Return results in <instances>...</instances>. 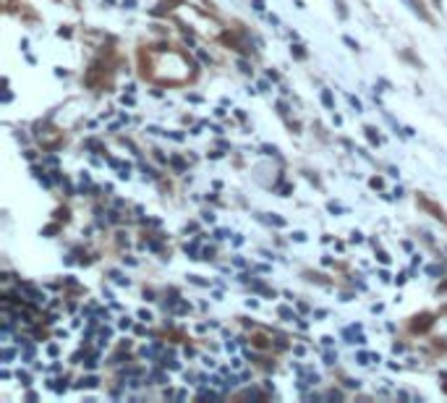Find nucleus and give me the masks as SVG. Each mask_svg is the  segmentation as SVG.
I'll use <instances>...</instances> for the list:
<instances>
[{
    "instance_id": "obj_1",
    "label": "nucleus",
    "mask_w": 447,
    "mask_h": 403,
    "mask_svg": "<svg viewBox=\"0 0 447 403\" xmlns=\"http://www.w3.org/2000/svg\"><path fill=\"white\" fill-rule=\"evenodd\" d=\"M431 325H434V317H431V314H419V317H413L411 330H413V333H424V330L431 328Z\"/></svg>"
},
{
    "instance_id": "obj_2",
    "label": "nucleus",
    "mask_w": 447,
    "mask_h": 403,
    "mask_svg": "<svg viewBox=\"0 0 447 403\" xmlns=\"http://www.w3.org/2000/svg\"><path fill=\"white\" fill-rule=\"evenodd\" d=\"M403 3L408 6V11H413L416 16H419L421 21H426V24H431V16H429V11L421 6V0H403Z\"/></svg>"
},
{
    "instance_id": "obj_3",
    "label": "nucleus",
    "mask_w": 447,
    "mask_h": 403,
    "mask_svg": "<svg viewBox=\"0 0 447 403\" xmlns=\"http://www.w3.org/2000/svg\"><path fill=\"white\" fill-rule=\"evenodd\" d=\"M421 205H424V207L431 212V218H439V220H444V212H442V207L431 205V202H429V199H424V196H421Z\"/></svg>"
},
{
    "instance_id": "obj_4",
    "label": "nucleus",
    "mask_w": 447,
    "mask_h": 403,
    "mask_svg": "<svg viewBox=\"0 0 447 403\" xmlns=\"http://www.w3.org/2000/svg\"><path fill=\"white\" fill-rule=\"evenodd\" d=\"M100 385V380L95 377V375H89V377H81L79 382H76V387H79V390H84V387H97Z\"/></svg>"
},
{
    "instance_id": "obj_5",
    "label": "nucleus",
    "mask_w": 447,
    "mask_h": 403,
    "mask_svg": "<svg viewBox=\"0 0 447 403\" xmlns=\"http://www.w3.org/2000/svg\"><path fill=\"white\" fill-rule=\"evenodd\" d=\"M277 314H280L283 319H288V322H298V319H301V317L293 312V309H288V306H280V309H277Z\"/></svg>"
},
{
    "instance_id": "obj_6",
    "label": "nucleus",
    "mask_w": 447,
    "mask_h": 403,
    "mask_svg": "<svg viewBox=\"0 0 447 403\" xmlns=\"http://www.w3.org/2000/svg\"><path fill=\"white\" fill-rule=\"evenodd\" d=\"M319 97H322V105L330 107V110H335V97H332V92H330V89H322V95H319Z\"/></svg>"
},
{
    "instance_id": "obj_7",
    "label": "nucleus",
    "mask_w": 447,
    "mask_h": 403,
    "mask_svg": "<svg viewBox=\"0 0 447 403\" xmlns=\"http://www.w3.org/2000/svg\"><path fill=\"white\" fill-rule=\"evenodd\" d=\"M364 131H366V139H369V144H379V142H382V139H379V134H377V129H374V126H366Z\"/></svg>"
},
{
    "instance_id": "obj_8",
    "label": "nucleus",
    "mask_w": 447,
    "mask_h": 403,
    "mask_svg": "<svg viewBox=\"0 0 447 403\" xmlns=\"http://www.w3.org/2000/svg\"><path fill=\"white\" fill-rule=\"evenodd\" d=\"M290 55H293V58H298V60H306V50H303V45H293V48H290Z\"/></svg>"
},
{
    "instance_id": "obj_9",
    "label": "nucleus",
    "mask_w": 447,
    "mask_h": 403,
    "mask_svg": "<svg viewBox=\"0 0 447 403\" xmlns=\"http://www.w3.org/2000/svg\"><path fill=\"white\" fill-rule=\"evenodd\" d=\"M170 165H173L175 170H181V173L186 170V163H183V157H178V154H173V157H170Z\"/></svg>"
},
{
    "instance_id": "obj_10",
    "label": "nucleus",
    "mask_w": 447,
    "mask_h": 403,
    "mask_svg": "<svg viewBox=\"0 0 447 403\" xmlns=\"http://www.w3.org/2000/svg\"><path fill=\"white\" fill-rule=\"evenodd\" d=\"M186 254H191V259H199V257H196V254H199V241L186 244Z\"/></svg>"
},
{
    "instance_id": "obj_11",
    "label": "nucleus",
    "mask_w": 447,
    "mask_h": 403,
    "mask_svg": "<svg viewBox=\"0 0 447 403\" xmlns=\"http://www.w3.org/2000/svg\"><path fill=\"white\" fill-rule=\"evenodd\" d=\"M110 277H113V280H115L118 286H128V277H123L118 270H110Z\"/></svg>"
},
{
    "instance_id": "obj_12",
    "label": "nucleus",
    "mask_w": 447,
    "mask_h": 403,
    "mask_svg": "<svg viewBox=\"0 0 447 403\" xmlns=\"http://www.w3.org/2000/svg\"><path fill=\"white\" fill-rule=\"evenodd\" d=\"M335 8H337V16L340 19H348V8H345L343 0H335Z\"/></svg>"
},
{
    "instance_id": "obj_13",
    "label": "nucleus",
    "mask_w": 447,
    "mask_h": 403,
    "mask_svg": "<svg viewBox=\"0 0 447 403\" xmlns=\"http://www.w3.org/2000/svg\"><path fill=\"white\" fill-rule=\"evenodd\" d=\"M267 223H270V225H275V228H285V220H283V218H277V215H270Z\"/></svg>"
},
{
    "instance_id": "obj_14",
    "label": "nucleus",
    "mask_w": 447,
    "mask_h": 403,
    "mask_svg": "<svg viewBox=\"0 0 447 403\" xmlns=\"http://www.w3.org/2000/svg\"><path fill=\"white\" fill-rule=\"evenodd\" d=\"M356 359H359V364H369V361H374V353H366V351H361V353L356 356Z\"/></svg>"
},
{
    "instance_id": "obj_15",
    "label": "nucleus",
    "mask_w": 447,
    "mask_h": 403,
    "mask_svg": "<svg viewBox=\"0 0 447 403\" xmlns=\"http://www.w3.org/2000/svg\"><path fill=\"white\" fill-rule=\"evenodd\" d=\"M444 272V267H439V265H429L426 267V275H431V277H437V275H442Z\"/></svg>"
},
{
    "instance_id": "obj_16",
    "label": "nucleus",
    "mask_w": 447,
    "mask_h": 403,
    "mask_svg": "<svg viewBox=\"0 0 447 403\" xmlns=\"http://www.w3.org/2000/svg\"><path fill=\"white\" fill-rule=\"evenodd\" d=\"M343 42L348 45V48H350V50H359V42H356V39H353V37H348V34H343Z\"/></svg>"
},
{
    "instance_id": "obj_17",
    "label": "nucleus",
    "mask_w": 447,
    "mask_h": 403,
    "mask_svg": "<svg viewBox=\"0 0 447 403\" xmlns=\"http://www.w3.org/2000/svg\"><path fill=\"white\" fill-rule=\"evenodd\" d=\"M277 191H280V196H288L293 191V186L290 183H280V186H277Z\"/></svg>"
},
{
    "instance_id": "obj_18",
    "label": "nucleus",
    "mask_w": 447,
    "mask_h": 403,
    "mask_svg": "<svg viewBox=\"0 0 447 403\" xmlns=\"http://www.w3.org/2000/svg\"><path fill=\"white\" fill-rule=\"evenodd\" d=\"M53 390H55V393H66V390H68L66 380H58V385H53Z\"/></svg>"
},
{
    "instance_id": "obj_19",
    "label": "nucleus",
    "mask_w": 447,
    "mask_h": 403,
    "mask_svg": "<svg viewBox=\"0 0 447 403\" xmlns=\"http://www.w3.org/2000/svg\"><path fill=\"white\" fill-rule=\"evenodd\" d=\"M293 241L303 244V241H306V233H303V230H293Z\"/></svg>"
},
{
    "instance_id": "obj_20",
    "label": "nucleus",
    "mask_w": 447,
    "mask_h": 403,
    "mask_svg": "<svg viewBox=\"0 0 447 403\" xmlns=\"http://www.w3.org/2000/svg\"><path fill=\"white\" fill-rule=\"evenodd\" d=\"M202 220H204V223H214V212H212V210L202 212Z\"/></svg>"
},
{
    "instance_id": "obj_21",
    "label": "nucleus",
    "mask_w": 447,
    "mask_h": 403,
    "mask_svg": "<svg viewBox=\"0 0 447 403\" xmlns=\"http://www.w3.org/2000/svg\"><path fill=\"white\" fill-rule=\"evenodd\" d=\"M335 361H337V353L327 351V353H325V364H335Z\"/></svg>"
},
{
    "instance_id": "obj_22",
    "label": "nucleus",
    "mask_w": 447,
    "mask_h": 403,
    "mask_svg": "<svg viewBox=\"0 0 447 403\" xmlns=\"http://www.w3.org/2000/svg\"><path fill=\"white\" fill-rule=\"evenodd\" d=\"M189 280H191V283H196V286H209V283H207V280H202L199 275H189Z\"/></svg>"
},
{
    "instance_id": "obj_23",
    "label": "nucleus",
    "mask_w": 447,
    "mask_h": 403,
    "mask_svg": "<svg viewBox=\"0 0 447 403\" xmlns=\"http://www.w3.org/2000/svg\"><path fill=\"white\" fill-rule=\"evenodd\" d=\"M199 60H202L204 66H209V63H212V58H209V55H207L204 50H199Z\"/></svg>"
},
{
    "instance_id": "obj_24",
    "label": "nucleus",
    "mask_w": 447,
    "mask_h": 403,
    "mask_svg": "<svg viewBox=\"0 0 447 403\" xmlns=\"http://www.w3.org/2000/svg\"><path fill=\"white\" fill-rule=\"evenodd\" d=\"M348 102H350L353 107H356V110H361V100H359V97H353V95H348Z\"/></svg>"
},
{
    "instance_id": "obj_25",
    "label": "nucleus",
    "mask_w": 447,
    "mask_h": 403,
    "mask_svg": "<svg viewBox=\"0 0 447 403\" xmlns=\"http://www.w3.org/2000/svg\"><path fill=\"white\" fill-rule=\"evenodd\" d=\"M369 186H372V189H382L384 181H382V178H372V181H369Z\"/></svg>"
},
{
    "instance_id": "obj_26",
    "label": "nucleus",
    "mask_w": 447,
    "mask_h": 403,
    "mask_svg": "<svg viewBox=\"0 0 447 403\" xmlns=\"http://www.w3.org/2000/svg\"><path fill=\"white\" fill-rule=\"evenodd\" d=\"M53 233H58V225H48L42 230V236H53Z\"/></svg>"
},
{
    "instance_id": "obj_27",
    "label": "nucleus",
    "mask_w": 447,
    "mask_h": 403,
    "mask_svg": "<svg viewBox=\"0 0 447 403\" xmlns=\"http://www.w3.org/2000/svg\"><path fill=\"white\" fill-rule=\"evenodd\" d=\"M327 398H330V400H340V398H343V393H340V390H330V393H327Z\"/></svg>"
},
{
    "instance_id": "obj_28",
    "label": "nucleus",
    "mask_w": 447,
    "mask_h": 403,
    "mask_svg": "<svg viewBox=\"0 0 447 403\" xmlns=\"http://www.w3.org/2000/svg\"><path fill=\"white\" fill-rule=\"evenodd\" d=\"M267 79H270V82H280V73L270 68V71H267Z\"/></svg>"
},
{
    "instance_id": "obj_29",
    "label": "nucleus",
    "mask_w": 447,
    "mask_h": 403,
    "mask_svg": "<svg viewBox=\"0 0 447 403\" xmlns=\"http://www.w3.org/2000/svg\"><path fill=\"white\" fill-rule=\"evenodd\" d=\"M377 257H379V262H382V265H390V254H387V252H379Z\"/></svg>"
},
{
    "instance_id": "obj_30",
    "label": "nucleus",
    "mask_w": 447,
    "mask_h": 403,
    "mask_svg": "<svg viewBox=\"0 0 447 403\" xmlns=\"http://www.w3.org/2000/svg\"><path fill=\"white\" fill-rule=\"evenodd\" d=\"M238 68H241L243 73H251V66H249V63H246V60H238Z\"/></svg>"
},
{
    "instance_id": "obj_31",
    "label": "nucleus",
    "mask_w": 447,
    "mask_h": 403,
    "mask_svg": "<svg viewBox=\"0 0 447 403\" xmlns=\"http://www.w3.org/2000/svg\"><path fill=\"white\" fill-rule=\"evenodd\" d=\"M19 380H21V385H32V380H29L26 372H19Z\"/></svg>"
},
{
    "instance_id": "obj_32",
    "label": "nucleus",
    "mask_w": 447,
    "mask_h": 403,
    "mask_svg": "<svg viewBox=\"0 0 447 403\" xmlns=\"http://www.w3.org/2000/svg\"><path fill=\"white\" fill-rule=\"evenodd\" d=\"M350 241H353V244H361L364 238H361V233H359V230H353V233H350Z\"/></svg>"
},
{
    "instance_id": "obj_33",
    "label": "nucleus",
    "mask_w": 447,
    "mask_h": 403,
    "mask_svg": "<svg viewBox=\"0 0 447 403\" xmlns=\"http://www.w3.org/2000/svg\"><path fill=\"white\" fill-rule=\"evenodd\" d=\"M261 152H264V154H277V147H270V144H264V147H261Z\"/></svg>"
},
{
    "instance_id": "obj_34",
    "label": "nucleus",
    "mask_w": 447,
    "mask_h": 403,
    "mask_svg": "<svg viewBox=\"0 0 447 403\" xmlns=\"http://www.w3.org/2000/svg\"><path fill=\"white\" fill-rule=\"evenodd\" d=\"M327 210H330V212H343V207H340V205H335V202H330Z\"/></svg>"
},
{
    "instance_id": "obj_35",
    "label": "nucleus",
    "mask_w": 447,
    "mask_h": 403,
    "mask_svg": "<svg viewBox=\"0 0 447 403\" xmlns=\"http://www.w3.org/2000/svg\"><path fill=\"white\" fill-rule=\"evenodd\" d=\"M251 6H254L256 11H264V0H251Z\"/></svg>"
},
{
    "instance_id": "obj_36",
    "label": "nucleus",
    "mask_w": 447,
    "mask_h": 403,
    "mask_svg": "<svg viewBox=\"0 0 447 403\" xmlns=\"http://www.w3.org/2000/svg\"><path fill=\"white\" fill-rule=\"evenodd\" d=\"M97 367V356H92V359H86V369H95Z\"/></svg>"
},
{
    "instance_id": "obj_37",
    "label": "nucleus",
    "mask_w": 447,
    "mask_h": 403,
    "mask_svg": "<svg viewBox=\"0 0 447 403\" xmlns=\"http://www.w3.org/2000/svg\"><path fill=\"white\" fill-rule=\"evenodd\" d=\"M259 89L267 92V89H270V79H261V82H259Z\"/></svg>"
},
{
    "instance_id": "obj_38",
    "label": "nucleus",
    "mask_w": 447,
    "mask_h": 403,
    "mask_svg": "<svg viewBox=\"0 0 447 403\" xmlns=\"http://www.w3.org/2000/svg\"><path fill=\"white\" fill-rule=\"evenodd\" d=\"M13 353H16L13 348H6V351H3V359H6V361H8V359H13Z\"/></svg>"
},
{
    "instance_id": "obj_39",
    "label": "nucleus",
    "mask_w": 447,
    "mask_h": 403,
    "mask_svg": "<svg viewBox=\"0 0 447 403\" xmlns=\"http://www.w3.org/2000/svg\"><path fill=\"white\" fill-rule=\"evenodd\" d=\"M120 328H123V330H128V328H131V319H128V317H123V319H120Z\"/></svg>"
},
{
    "instance_id": "obj_40",
    "label": "nucleus",
    "mask_w": 447,
    "mask_h": 403,
    "mask_svg": "<svg viewBox=\"0 0 447 403\" xmlns=\"http://www.w3.org/2000/svg\"><path fill=\"white\" fill-rule=\"evenodd\" d=\"M214 238H228V230H222V228L214 230Z\"/></svg>"
},
{
    "instance_id": "obj_41",
    "label": "nucleus",
    "mask_w": 447,
    "mask_h": 403,
    "mask_svg": "<svg viewBox=\"0 0 447 403\" xmlns=\"http://www.w3.org/2000/svg\"><path fill=\"white\" fill-rule=\"evenodd\" d=\"M123 265H128V267H133V265H136V259H133V257H123Z\"/></svg>"
},
{
    "instance_id": "obj_42",
    "label": "nucleus",
    "mask_w": 447,
    "mask_h": 403,
    "mask_svg": "<svg viewBox=\"0 0 447 403\" xmlns=\"http://www.w3.org/2000/svg\"><path fill=\"white\" fill-rule=\"evenodd\" d=\"M243 395H246V398H261V393H256V390H246Z\"/></svg>"
},
{
    "instance_id": "obj_43",
    "label": "nucleus",
    "mask_w": 447,
    "mask_h": 403,
    "mask_svg": "<svg viewBox=\"0 0 447 403\" xmlns=\"http://www.w3.org/2000/svg\"><path fill=\"white\" fill-rule=\"evenodd\" d=\"M123 8H136V0H123Z\"/></svg>"
},
{
    "instance_id": "obj_44",
    "label": "nucleus",
    "mask_w": 447,
    "mask_h": 403,
    "mask_svg": "<svg viewBox=\"0 0 447 403\" xmlns=\"http://www.w3.org/2000/svg\"><path fill=\"white\" fill-rule=\"evenodd\" d=\"M277 110H280V113L285 115V113H288V105H285V102H277Z\"/></svg>"
},
{
    "instance_id": "obj_45",
    "label": "nucleus",
    "mask_w": 447,
    "mask_h": 403,
    "mask_svg": "<svg viewBox=\"0 0 447 403\" xmlns=\"http://www.w3.org/2000/svg\"><path fill=\"white\" fill-rule=\"evenodd\" d=\"M139 317H142L144 322H149V319H152V314H149V312H139Z\"/></svg>"
},
{
    "instance_id": "obj_46",
    "label": "nucleus",
    "mask_w": 447,
    "mask_h": 403,
    "mask_svg": "<svg viewBox=\"0 0 447 403\" xmlns=\"http://www.w3.org/2000/svg\"><path fill=\"white\" fill-rule=\"evenodd\" d=\"M439 291H447V283H442V286H439Z\"/></svg>"
}]
</instances>
